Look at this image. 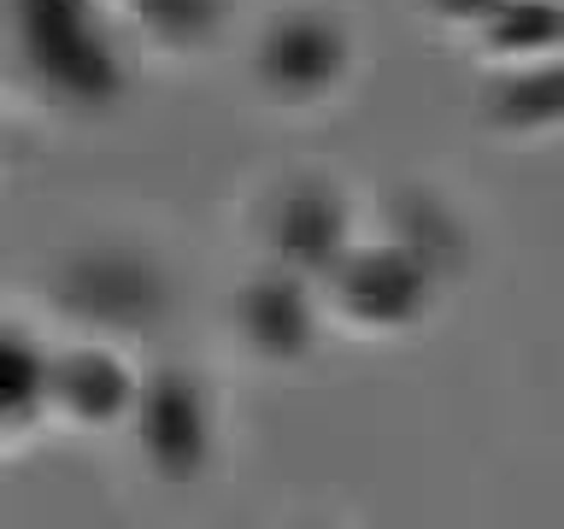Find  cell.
<instances>
[{"label":"cell","mask_w":564,"mask_h":529,"mask_svg":"<svg viewBox=\"0 0 564 529\" xmlns=\"http://www.w3.org/2000/svg\"><path fill=\"white\" fill-rule=\"evenodd\" d=\"M18 42H24V65L53 100L77 112L118 100L123 65L88 0H18Z\"/></svg>","instance_id":"cell-1"},{"label":"cell","mask_w":564,"mask_h":529,"mask_svg":"<svg viewBox=\"0 0 564 529\" xmlns=\"http://www.w3.org/2000/svg\"><path fill=\"white\" fill-rule=\"evenodd\" d=\"M65 312L100 330H148L165 312V277L135 253H88L65 271Z\"/></svg>","instance_id":"cell-2"},{"label":"cell","mask_w":564,"mask_h":529,"mask_svg":"<svg viewBox=\"0 0 564 529\" xmlns=\"http://www.w3.org/2000/svg\"><path fill=\"white\" fill-rule=\"evenodd\" d=\"M329 277H335L341 312L370 324V330L412 324V317L423 312V300H430V282H435L430 264L400 241L394 247H359V253H347Z\"/></svg>","instance_id":"cell-3"},{"label":"cell","mask_w":564,"mask_h":529,"mask_svg":"<svg viewBox=\"0 0 564 529\" xmlns=\"http://www.w3.org/2000/svg\"><path fill=\"white\" fill-rule=\"evenodd\" d=\"M347 30L324 12H289L259 35V83L282 100H312L347 77Z\"/></svg>","instance_id":"cell-4"},{"label":"cell","mask_w":564,"mask_h":529,"mask_svg":"<svg viewBox=\"0 0 564 529\" xmlns=\"http://www.w3.org/2000/svg\"><path fill=\"white\" fill-rule=\"evenodd\" d=\"M141 447H148L153 471L171 476V483L200 476L212 430H206V400H200V388H194V377L159 370V377L141 388Z\"/></svg>","instance_id":"cell-5"},{"label":"cell","mask_w":564,"mask_h":529,"mask_svg":"<svg viewBox=\"0 0 564 529\" xmlns=\"http://www.w3.org/2000/svg\"><path fill=\"white\" fill-rule=\"evenodd\" d=\"M271 253L289 271H335L347 259V201L329 183H294L271 206Z\"/></svg>","instance_id":"cell-6"},{"label":"cell","mask_w":564,"mask_h":529,"mask_svg":"<svg viewBox=\"0 0 564 529\" xmlns=\"http://www.w3.org/2000/svg\"><path fill=\"white\" fill-rule=\"evenodd\" d=\"M241 330L264 359H306L312 353V335H317V312L306 289H300L294 271H276V277H259L253 289L241 294Z\"/></svg>","instance_id":"cell-7"},{"label":"cell","mask_w":564,"mask_h":529,"mask_svg":"<svg viewBox=\"0 0 564 529\" xmlns=\"http://www.w3.org/2000/svg\"><path fill=\"white\" fill-rule=\"evenodd\" d=\"M53 395L70 418L83 423H112L135 406V382L130 370H123L112 353H65L59 365H53Z\"/></svg>","instance_id":"cell-8"},{"label":"cell","mask_w":564,"mask_h":529,"mask_svg":"<svg viewBox=\"0 0 564 529\" xmlns=\"http://www.w3.org/2000/svg\"><path fill=\"white\" fill-rule=\"evenodd\" d=\"M488 118L500 130H553L564 123V65H529L511 77H494Z\"/></svg>","instance_id":"cell-9"},{"label":"cell","mask_w":564,"mask_h":529,"mask_svg":"<svg viewBox=\"0 0 564 529\" xmlns=\"http://www.w3.org/2000/svg\"><path fill=\"white\" fill-rule=\"evenodd\" d=\"M394 236H400V247H412L435 277H447L453 264L465 259V229H458L453 212L423 188H405L394 201Z\"/></svg>","instance_id":"cell-10"},{"label":"cell","mask_w":564,"mask_h":529,"mask_svg":"<svg viewBox=\"0 0 564 529\" xmlns=\"http://www.w3.org/2000/svg\"><path fill=\"white\" fill-rule=\"evenodd\" d=\"M488 24V47L494 53H546L564 42V7L558 0H506L494 18H482Z\"/></svg>","instance_id":"cell-11"},{"label":"cell","mask_w":564,"mask_h":529,"mask_svg":"<svg viewBox=\"0 0 564 529\" xmlns=\"http://www.w3.org/2000/svg\"><path fill=\"white\" fill-rule=\"evenodd\" d=\"M130 12L171 47H206L224 24V0H130Z\"/></svg>","instance_id":"cell-12"},{"label":"cell","mask_w":564,"mask_h":529,"mask_svg":"<svg viewBox=\"0 0 564 529\" xmlns=\"http://www.w3.org/2000/svg\"><path fill=\"white\" fill-rule=\"evenodd\" d=\"M0 365H7V423H30V412L53 395V365L35 353L24 335H7V353H0Z\"/></svg>","instance_id":"cell-13"},{"label":"cell","mask_w":564,"mask_h":529,"mask_svg":"<svg viewBox=\"0 0 564 529\" xmlns=\"http://www.w3.org/2000/svg\"><path fill=\"white\" fill-rule=\"evenodd\" d=\"M441 18H453V24H476V18H494L506 7V0H430Z\"/></svg>","instance_id":"cell-14"}]
</instances>
